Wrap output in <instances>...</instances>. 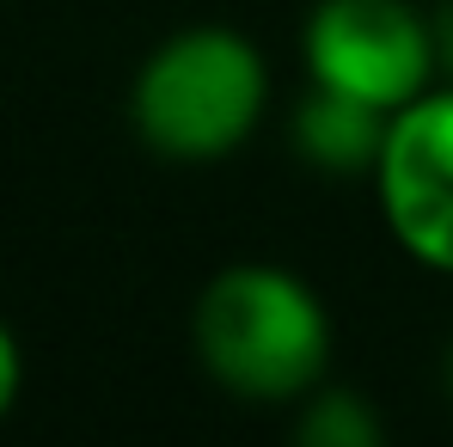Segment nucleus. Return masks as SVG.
<instances>
[{
    "label": "nucleus",
    "mask_w": 453,
    "mask_h": 447,
    "mask_svg": "<svg viewBox=\"0 0 453 447\" xmlns=\"http://www.w3.org/2000/svg\"><path fill=\"white\" fill-rule=\"evenodd\" d=\"M435 56H441V68L453 74V0H448V12L435 19Z\"/></svg>",
    "instance_id": "obj_8"
},
{
    "label": "nucleus",
    "mask_w": 453,
    "mask_h": 447,
    "mask_svg": "<svg viewBox=\"0 0 453 447\" xmlns=\"http://www.w3.org/2000/svg\"><path fill=\"white\" fill-rule=\"evenodd\" d=\"M386 129H392V111L362 104L349 92H331V86H312L306 104L295 111V148H301V159L319 166V172H337V178H374Z\"/></svg>",
    "instance_id": "obj_5"
},
{
    "label": "nucleus",
    "mask_w": 453,
    "mask_h": 447,
    "mask_svg": "<svg viewBox=\"0 0 453 447\" xmlns=\"http://www.w3.org/2000/svg\"><path fill=\"white\" fill-rule=\"evenodd\" d=\"M196 356L239 398H306L331 362V319L295 270L233 264L196 300Z\"/></svg>",
    "instance_id": "obj_1"
},
{
    "label": "nucleus",
    "mask_w": 453,
    "mask_h": 447,
    "mask_svg": "<svg viewBox=\"0 0 453 447\" xmlns=\"http://www.w3.org/2000/svg\"><path fill=\"white\" fill-rule=\"evenodd\" d=\"M374 197L392 239L423 270L453 276V86H429L423 98L392 111Z\"/></svg>",
    "instance_id": "obj_4"
},
{
    "label": "nucleus",
    "mask_w": 453,
    "mask_h": 447,
    "mask_svg": "<svg viewBox=\"0 0 453 447\" xmlns=\"http://www.w3.org/2000/svg\"><path fill=\"white\" fill-rule=\"evenodd\" d=\"M264 98H270V74L257 43L226 25H196L148 56L129 111L153 153L203 166V159H226L257 129Z\"/></svg>",
    "instance_id": "obj_2"
},
{
    "label": "nucleus",
    "mask_w": 453,
    "mask_h": 447,
    "mask_svg": "<svg viewBox=\"0 0 453 447\" xmlns=\"http://www.w3.org/2000/svg\"><path fill=\"white\" fill-rule=\"evenodd\" d=\"M295 435L301 442H319V447H374L380 423L356 392H325V398H312V411L301 417Z\"/></svg>",
    "instance_id": "obj_6"
},
{
    "label": "nucleus",
    "mask_w": 453,
    "mask_h": 447,
    "mask_svg": "<svg viewBox=\"0 0 453 447\" xmlns=\"http://www.w3.org/2000/svg\"><path fill=\"white\" fill-rule=\"evenodd\" d=\"M12 398H19V343H12V331L0 319V417L12 411Z\"/></svg>",
    "instance_id": "obj_7"
},
{
    "label": "nucleus",
    "mask_w": 453,
    "mask_h": 447,
    "mask_svg": "<svg viewBox=\"0 0 453 447\" xmlns=\"http://www.w3.org/2000/svg\"><path fill=\"white\" fill-rule=\"evenodd\" d=\"M448 380H453V350H448Z\"/></svg>",
    "instance_id": "obj_9"
},
{
    "label": "nucleus",
    "mask_w": 453,
    "mask_h": 447,
    "mask_svg": "<svg viewBox=\"0 0 453 447\" xmlns=\"http://www.w3.org/2000/svg\"><path fill=\"white\" fill-rule=\"evenodd\" d=\"M306 68L312 86L404 111L441 68L435 19H423L411 0H319L306 19Z\"/></svg>",
    "instance_id": "obj_3"
}]
</instances>
